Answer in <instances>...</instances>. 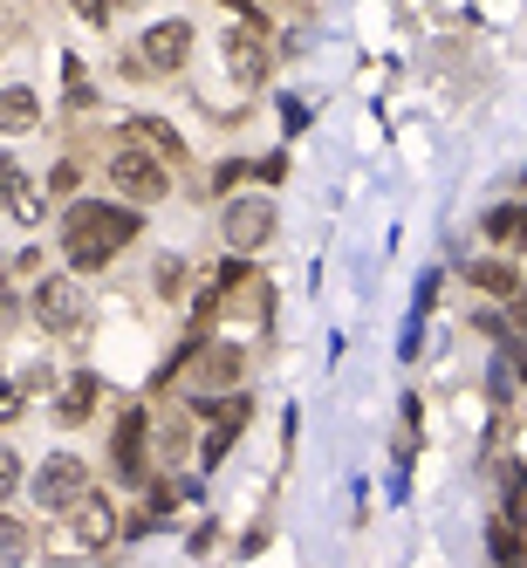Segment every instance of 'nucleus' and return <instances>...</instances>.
I'll use <instances>...</instances> for the list:
<instances>
[{
	"instance_id": "obj_1",
	"label": "nucleus",
	"mask_w": 527,
	"mask_h": 568,
	"mask_svg": "<svg viewBox=\"0 0 527 568\" xmlns=\"http://www.w3.org/2000/svg\"><path fill=\"white\" fill-rule=\"evenodd\" d=\"M123 240H137V213H123V205H96V199H89V205H83V199L69 205L62 247H69L75 268H104Z\"/></svg>"
},
{
	"instance_id": "obj_2",
	"label": "nucleus",
	"mask_w": 527,
	"mask_h": 568,
	"mask_svg": "<svg viewBox=\"0 0 527 568\" xmlns=\"http://www.w3.org/2000/svg\"><path fill=\"white\" fill-rule=\"evenodd\" d=\"M110 186L131 199V205H158V199L171 192V178H165V165L151 158L144 144H123L117 158H110Z\"/></svg>"
},
{
	"instance_id": "obj_3",
	"label": "nucleus",
	"mask_w": 527,
	"mask_h": 568,
	"mask_svg": "<svg viewBox=\"0 0 527 568\" xmlns=\"http://www.w3.org/2000/svg\"><path fill=\"white\" fill-rule=\"evenodd\" d=\"M35 322H41V329H56V335L83 329V288H75L69 274H48V281H35Z\"/></svg>"
},
{
	"instance_id": "obj_4",
	"label": "nucleus",
	"mask_w": 527,
	"mask_h": 568,
	"mask_svg": "<svg viewBox=\"0 0 527 568\" xmlns=\"http://www.w3.org/2000/svg\"><path fill=\"white\" fill-rule=\"evenodd\" d=\"M185 56H192V21H158V28H144V42H137V62L158 69V75L185 69Z\"/></svg>"
},
{
	"instance_id": "obj_5",
	"label": "nucleus",
	"mask_w": 527,
	"mask_h": 568,
	"mask_svg": "<svg viewBox=\"0 0 527 568\" xmlns=\"http://www.w3.org/2000/svg\"><path fill=\"white\" fill-rule=\"evenodd\" d=\"M83 486H89V466H83L75 452H56V459L35 473V507H56V513H62L75 494H83Z\"/></svg>"
},
{
	"instance_id": "obj_6",
	"label": "nucleus",
	"mask_w": 527,
	"mask_h": 568,
	"mask_svg": "<svg viewBox=\"0 0 527 568\" xmlns=\"http://www.w3.org/2000/svg\"><path fill=\"white\" fill-rule=\"evenodd\" d=\"M274 240V205L267 199H233L226 205V247L233 253H254Z\"/></svg>"
},
{
	"instance_id": "obj_7",
	"label": "nucleus",
	"mask_w": 527,
	"mask_h": 568,
	"mask_svg": "<svg viewBox=\"0 0 527 568\" xmlns=\"http://www.w3.org/2000/svg\"><path fill=\"white\" fill-rule=\"evenodd\" d=\"M62 513H69V528H75L83 548H110V541H117V513H110V500L96 494V486H83V494H75Z\"/></svg>"
},
{
	"instance_id": "obj_8",
	"label": "nucleus",
	"mask_w": 527,
	"mask_h": 568,
	"mask_svg": "<svg viewBox=\"0 0 527 568\" xmlns=\"http://www.w3.org/2000/svg\"><path fill=\"white\" fill-rule=\"evenodd\" d=\"M240 425H247V398H226V404L213 411V431H206V452H199V466H219L226 446L240 438Z\"/></svg>"
},
{
	"instance_id": "obj_9",
	"label": "nucleus",
	"mask_w": 527,
	"mask_h": 568,
	"mask_svg": "<svg viewBox=\"0 0 527 568\" xmlns=\"http://www.w3.org/2000/svg\"><path fill=\"white\" fill-rule=\"evenodd\" d=\"M117 480L144 486V411H131V418L117 425Z\"/></svg>"
},
{
	"instance_id": "obj_10",
	"label": "nucleus",
	"mask_w": 527,
	"mask_h": 568,
	"mask_svg": "<svg viewBox=\"0 0 527 568\" xmlns=\"http://www.w3.org/2000/svg\"><path fill=\"white\" fill-rule=\"evenodd\" d=\"M226 62H233L240 83H261V75H267V48L247 35V28H233V35H226Z\"/></svg>"
},
{
	"instance_id": "obj_11",
	"label": "nucleus",
	"mask_w": 527,
	"mask_h": 568,
	"mask_svg": "<svg viewBox=\"0 0 527 568\" xmlns=\"http://www.w3.org/2000/svg\"><path fill=\"white\" fill-rule=\"evenodd\" d=\"M35 117H41V103H35V90H0V131H35Z\"/></svg>"
},
{
	"instance_id": "obj_12",
	"label": "nucleus",
	"mask_w": 527,
	"mask_h": 568,
	"mask_svg": "<svg viewBox=\"0 0 527 568\" xmlns=\"http://www.w3.org/2000/svg\"><path fill=\"white\" fill-rule=\"evenodd\" d=\"M472 288H487V295H500V301H514L520 274H514V261H472Z\"/></svg>"
},
{
	"instance_id": "obj_13",
	"label": "nucleus",
	"mask_w": 527,
	"mask_h": 568,
	"mask_svg": "<svg viewBox=\"0 0 527 568\" xmlns=\"http://www.w3.org/2000/svg\"><path fill=\"white\" fill-rule=\"evenodd\" d=\"M89 411H96V377H75L69 391L56 398V418H62V425H83Z\"/></svg>"
},
{
	"instance_id": "obj_14",
	"label": "nucleus",
	"mask_w": 527,
	"mask_h": 568,
	"mask_svg": "<svg viewBox=\"0 0 527 568\" xmlns=\"http://www.w3.org/2000/svg\"><path fill=\"white\" fill-rule=\"evenodd\" d=\"M131 144H151V151H158V158H179V131H171V123H158V117H137L131 123Z\"/></svg>"
},
{
	"instance_id": "obj_15",
	"label": "nucleus",
	"mask_w": 527,
	"mask_h": 568,
	"mask_svg": "<svg viewBox=\"0 0 527 568\" xmlns=\"http://www.w3.org/2000/svg\"><path fill=\"white\" fill-rule=\"evenodd\" d=\"M28 555H35V534L14 513H0V561H28Z\"/></svg>"
},
{
	"instance_id": "obj_16",
	"label": "nucleus",
	"mask_w": 527,
	"mask_h": 568,
	"mask_svg": "<svg viewBox=\"0 0 527 568\" xmlns=\"http://www.w3.org/2000/svg\"><path fill=\"white\" fill-rule=\"evenodd\" d=\"M0 205H8V213H21V220H41V192L28 186V178H14V192L0 199Z\"/></svg>"
},
{
	"instance_id": "obj_17",
	"label": "nucleus",
	"mask_w": 527,
	"mask_h": 568,
	"mask_svg": "<svg viewBox=\"0 0 527 568\" xmlns=\"http://www.w3.org/2000/svg\"><path fill=\"white\" fill-rule=\"evenodd\" d=\"M487 234H493L500 247H514V234H520V205H500V213L487 220Z\"/></svg>"
},
{
	"instance_id": "obj_18",
	"label": "nucleus",
	"mask_w": 527,
	"mask_h": 568,
	"mask_svg": "<svg viewBox=\"0 0 527 568\" xmlns=\"http://www.w3.org/2000/svg\"><path fill=\"white\" fill-rule=\"evenodd\" d=\"M21 404H28V383H0V425L21 418Z\"/></svg>"
},
{
	"instance_id": "obj_19",
	"label": "nucleus",
	"mask_w": 527,
	"mask_h": 568,
	"mask_svg": "<svg viewBox=\"0 0 527 568\" xmlns=\"http://www.w3.org/2000/svg\"><path fill=\"white\" fill-rule=\"evenodd\" d=\"M14 486H21V459L0 446V500H14Z\"/></svg>"
},
{
	"instance_id": "obj_20",
	"label": "nucleus",
	"mask_w": 527,
	"mask_h": 568,
	"mask_svg": "<svg viewBox=\"0 0 527 568\" xmlns=\"http://www.w3.org/2000/svg\"><path fill=\"white\" fill-rule=\"evenodd\" d=\"M75 186H83V171H75V165H56V171H48V192H62V199H75Z\"/></svg>"
},
{
	"instance_id": "obj_21",
	"label": "nucleus",
	"mask_w": 527,
	"mask_h": 568,
	"mask_svg": "<svg viewBox=\"0 0 527 568\" xmlns=\"http://www.w3.org/2000/svg\"><path fill=\"white\" fill-rule=\"evenodd\" d=\"M514 548H520V541H514V528L500 521V528H493V555H500V561H514Z\"/></svg>"
},
{
	"instance_id": "obj_22",
	"label": "nucleus",
	"mask_w": 527,
	"mask_h": 568,
	"mask_svg": "<svg viewBox=\"0 0 527 568\" xmlns=\"http://www.w3.org/2000/svg\"><path fill=\"white\" fill-rule=\"evenodd\" d=\"M240 178H247V165H219V171H213V192H233Z\"/></svg>"
},
{
	"instance_id": "obj_23",
	"label": "nucleus",
	"mask_w": 527,
	"mask_h": 568,
	"mask_svg": "<svg viewBox=\"0 0 527 568\" xmlns=\"http://www.w3.org/2000/svg\"><path fill=\"white\" fill-rule=\"evenodd\" d=\"M179 274H185L179 261H158V288H165V295H179Z\"/></svg>"
},
{
	"instance_id": "obj_24",
	"label": "nucleus",
	"mask_w": 527,
	"mask_h": 568,
	"mask_svg": "<svg viewBox=\"0 0 527 568\" xmlns=\"http://www.w3.org/2000/svg\"><path fill=\"white\" fill-rule=\"evenodd\" d=\"M69 8L83 14V21H104V14H110V0H69Z\"/></svg>"
},
{
	"instance_id": "obj_25",
	"label": "nucleus",
	"mask_w": 527,
	"mask_h": 568,
	"mask_svg": "<svg viewBox=\"0 0 527 568\" xmlns=\"http://www.w3.org/2000/svg\"><path fill=\"white\" fill-rule=\"evenodd\" d=\"M14 178H21V165H14V158H0V199L14 192Z\"/></svg>"
},
{
	"instance_id": "obj_26",
	"label": "nucleus",
	"mask_w": 527,
	"mask_h": 568,
	"mask_svg": "<svg viewBox=\"0 0 527 568\" xmlns=\"http://www.w3.org/2000/svg\"><path fill=\"white\" fill-rule=\"evenodd\" d=\"M0 308H8V268H0Z\"/></svg>"
}]
</instances>
